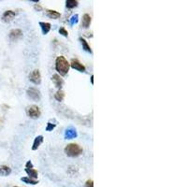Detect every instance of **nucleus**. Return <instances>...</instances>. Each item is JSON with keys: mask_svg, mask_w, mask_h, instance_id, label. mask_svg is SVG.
Returning <instances> with one entry per match:
<instances>
[{"mask_svg": "<svg viewBox=\"0 0 187 187\" xmlns=\"http://www.w3.org/2000/svg\"><path fill=\"white\" fill-rule=\"evenodd\" d=\"M80 43L82 44L83 49H84L85 50H86V52H88V53H92V50H91V47L89 46V44L87 43L86 40H85L84 38H80Z\"/></svg>", "mask_w": 187, "mask_h": 187, "instance_id": "18", "label": "nucleus"}, {"mask_svg": "<svg viewBox=\"0 0 187 187\" xmlns=\"http://www.w3.org/2000/svg\"><path fill=\"white\" fill-rule=\"evenodd\" d=\"M52 80L53 82L54 85H55V86H56L57 88H61V87L63 86V84H64V80H63V79H62L61 77H60L59 75H57V74H54V75L53 76Z\"/></svg>", "mask_w": 187, "mask_h": 187, "instance_id": "9", "label": "nucleus"}, {"mask_svg": "<svg viewBox=\"0 0 187 187\" xmlns=\"http://www.w3.org/2000/svg\"><path fill=\"white\" fill-rule=\"evenodd\" d=\"M77 18H78V15H75V16H73V17L71 18V22H70V23L73 24L74 23L77 22Z\"/></svg>", "mask_w": 187, "mask_h": 187, "instance_id": "24", "label": "nucleus"}, {"mask_svg": "<svg viewBox=\"0 0 187 187\" xmlns=\"http://www.w3.org/2000/svg\"><path fill=\"white\" fill-rule=\"evenodd\" d=\"M39 25H40V27H41L42 32H43L44 35H46V34L49 33V31L50 30V23L41 22V23H39Z\"/></svg>", "mask_w": 187, "mask_h": 187, "instance_id": "15", "label": "nucleus"}, {"mask_svg": "<svg viewBox=\"0 0 187 187\" xmlns=\"http://www.w3.org/2000/svg\"><path fill=\"white\" fill-rule=\"evenodd\" d=\"M91 21H92V19H91V16L89 14H84L83 17H82V26L83 28H88L91 24Z\"/></svg>", "mask_w": 187, "mask_h": 187, "instance_id": "10", "label": "nucleus"}, {"mask_svg": "<svg viewBox=\"0 0 187 187\" xmlns=\"http://www.w3.org/2000/svg\"><path fill=\"white\" fill-rule=\"evenodd\" d=\"M27 114L30 118L32 119H38L40 114H41V112H40V109L38 107V106L36 105H32L30 106V107H28L27 109Z\"/></svg>", "mask_w": 187, "mask_h": 187, "instance_id": "3", "label": "nucleus"}, {"mask_svg": "<svg viewBox=\"0 0 187 187\" xmlns=\"http://www.w3.org/2000/svg\"><path fill=\"white\" fill-rule=\"evenodd\" d=\"M47 15H48V17L50 18V19H58L60 17L59 12L55 11H50V9L47 11Z\"/></svg>", "mask_w": 187, "mask_h": 187, "instance_id": "16", "label": "nucleus"}, {"mask_svg": "<svg viewBox=\"0 0 187 187\" xmlns=\"http://www.w3.org/2000/svg\"><path fill=\"white\" fill-rule=\"evenodd\" d=\"M69 67H70L69 63L64 56H59L56 58V61H55V69L61 75L64 76L65 74H68V72L69 71Z\"/></svg>", "mask_w": 187, "mask_h": 187, "instance_id": "1", "label": "nucleus"}, {"mask_svg": "<svg viewBox=\"0 0 187 187\" xmlns=\"http://www.w3.org/2000/svg\"><path fill=\"white\" fill-rule=\"evenodd\" d=\"M65 136L67 139H73L77 137V132H76V130L74 128H68L65 131Z\"/></svg>", "mask_w": 187, "mask_h": 187, "instance_id": "13", "label": "nucleus"}, {"mask_svg": "<svg viewBox=\"0 0 187 187\" xmlns=\"http://www.w3.org/2000/svg\"><path fill=\"white\" fill-rule=\"evenodd\" d=\"M35 9H36L37 11H41V7H40L38 4H36V5H35Z\"/></svg>", "mask_w": 187, "mask_h": 187, "instance_id": "25", "label": "nucleus"}, {"mask_svg": "<svg viewBox=\"0 0 187 187\" xmlns=\"http://www.w3.org/2000/svg\"><path fill=\"white\" fill-rule=\"evenodd\" d=\"M15 15H16V13H15L14 11H5L3 13V16H2L3 22H5V23L11 22V20L15 17Z\"/></svg>", "mask_w": 187, "mask_h": 187, "instance_id": "7", "label": "nucleus"}, {"mask_svg": "<svg viewBox=\"0 0 187 187\" xmlns=\"http://www.w3.org/2000/svg\"><path fill=\"white\" fill-rule=\"evenodd\" d=\"M11 173V169L8 166H0V176H8Z\"/></svg>", "mask_w": 187, "mask_h": 187, "instance_id": "14", "label": "nucleus"}, {"mask_svg": "<svg viewBox=\"0 0 187 187\" xmlns=\"http://www.w3.org/2000/svg\"><path fill=\"white\" fill-rule=\"evenodd\" d=\"M79 2L76 1V0H68V1H65V5H67V8L68 9H73L75 7L78 6Z\"/></svg>", "mask_w": 187, "mask_h": 187, "instance_id": "19", "label": "nucleus"}, {"mask_svg": "<svg viewBox=\"0 0 187 187\" xmlns=\"http://www.w3.org/2000/svg\"><path fill=\"white\" fill-rule=\"evenodd\" d=\"M93 79H94V76L92 75V76H91V82H92V83H94V80Z\"/></svg>", "mask_w": 187, "mask_h": 187, "instance_id": "26", "label": "nucleus"}, {"mask_svg": "<svg viewBox=\"0 0 187 187\" xmlns=\"http://www.w3.org/2000/svg\"><path fill=\"white\" fill-rule=\"evenodd\" d=\"M23 181H24L25 183H28V184H37L38 181H35L33 179H30V178H22L21 179Z\"/></svg>", "mask_w": 187, "mask_h": 187, "instance_id": "20", "label": "nucleus"}, {"mask_svg": "<svg viewBox=\"0 0 187 187\" xmlns=\"http://www.w3.org/2000/svg\"><path fill=\"white\" fill-rule=\"evenodd\" d=\"M23 36V32L21 29H12L9 32V38L11 40H17Z\"/></svg>", "mask_w": 187, "mask_h": 187, "instance_id": "8", "label": "nucleus"}, {"mask_svg": "<svg viewBox=\"0 0 187 187\" xmlns=\"http://www.w3.org/2000/svg\"><path fill=\"white\" fill-rule=\"evenodd\" d=\"M25 171L28 174V178L30 179H37L38 178V171L35 169H25Z\"/></svg>", "mask_w": 187, "mask_h": 187, "instance_id": "11", "label": "nucleus"}, {"mask_svg": "<svg viewBox=\"0 0 187 187\" xmlns=\"http://www.w3.org/2000/svg\"><path fill=\"white\" fill-rule=\"evenodd\" d=\"M69 65H71L72 68L78 70V71H80V72H84L85 71V67L77 59H72L71 63H70Z\"/></svg>", "mask_w": 187, "mask_h": 187, "instance_id": "6", "label": "nucleus"}, {"mask_svg": "<svg viewBox=\"0 0 187 187\" xmlns=\"http://www.w3.org/2000/svg\"><path fill=\"white\" fill-rule=\"evenodd\" d=\"M42 141H43V137H42V136H38V137H37L36 139H35V140H34L32 150L33 151H36L39 147V146H40V144L42 143Z\"/></svg>", "mask_w": 187, "mask_h": 187, "instance_id": "12", "label": "nucleus"}, {"mask_svg": "<svg viewBox=\"0 0 187 187\" xmlns=\"http://www.w3.org/2000/svg\"><path fill=\"white\" fill-rule=\"evenodd\" d=\"M59 33L61 34V35H63V36H65V37H68V31H67V30H65L64 27H62V28L59 29Z\"/></svg>", "mask_w": 187, "mask_h": 187, "instance_id": "21", "label": "nucleus"}, {"mask_svg": "<svg viewBox=\"0 0 187 187\" xmlns=\"http://www.w3.org/2000/svg\"><path fill=\"white\" fill-rule=\"evenodd\" d=\"M55 127V124H52L50 123H48V125H47V131H52L53 128Z\"/></svg>", "mask_w": 187, "mask_h": 187, "instance_id": "23", "label": "nucleus"}, {"mask_svg": "<svg viewBox=\"0 0 187 187\" xmlns=\"http://www.w3.org/2000/svg\"><path fill=\"white\" fill-rule=\"evenodd\" d=\"M27 95L33 100H39L40 99V92L34 87H30L27 89Z\"/></svg>", "mask_w": 187, "mask_h": 187, "instance_id": "5", "label": "nucleus"}, {"mask_svg": "<svg viewBox=\"0 0 187 187\" xmlns=\"http://www.w3.org/2000/svg\"><path fill=\"white\" fill-rule=\"evenodd\" d=\"M84 187H94V183L92 180H88L86 181V183H85V186Z\"/></svg>", "mask_w": 187, "mask_h": 187, "instance_id": "22", "label": "nucleus"}, {"mask_svg": "<svg viewBox=\"0 0 187 187\" xmlns=\"http://www.w3.org/2000/svg\"><path fill=\"white\" fill-rule=\"evenodd\" d=\"M13 187H19V186H13Z\"/></svg>", "mask_w": 187, "mask_h": 187, "instance_id": "27", "label": "nucleus"}, {"mask_svg": "<svg viewBox=\"0 0 187 187\" xmlns=\"http://www.w3.org/2000/svg\"><path fill=\"white\" fill-rule=\"evenodd\" d=\"M54 97L57 101H63L64 98H65V92H64V91H62L61 89L58 90L56 92V94H55Z\"/></svg>", "mask_w": 187, "mask_h": 187, "instance_id": "17", "label": "nucleus"}, {"mask_svg": "<svg viewBox=\"0 0 187 187\" xmlns=\"http://www.w3.org/2000/svg\"><path fill=\"white\" fill-rule=\"evenodd\" d=\"M29 80L35 84H39L41 82V76H40V72L38 69H35L29 75Z\"/></svg>", "mask_w": 187, "mask_h": 187, "instance_id": "4", "label": "nucleus"}, {"mask_svg": "<svg viewBox=\"0 0 187 187\" xmlns=\"http://www.w3.org/2000/svg\"><path fill=\"white\" fill-rule=\"evenodd\" d=\"M65 153L68 156L75 157V156H78L82 153V148L76 143H71V144H68L67 147L65 148Z\"/></svg>", "mask_w": 187, "mask_h": 187, "instance_id": "2", "label": "nucleus"}]
</instances>
